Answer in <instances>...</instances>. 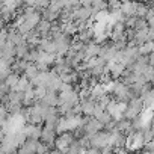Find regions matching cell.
Wrapping results in <instances>:
<instances>
[{"instance_id":"obj_1","label":"cell","mask_w":154,"mask_h":154,"mask_svg":"<svg viewBox=\"0 0 154 154\" xmlns=\"http://www.w3.org/2000/svg\"><path fill=\"white\" fill-rule=\"evenodd\" d=\"M143 110H145V106H143L142 98H131L127 103V107H125V112H124V118L133 121L134 118L140 116V113Z\"/></svg>"},{"instance_id":"obj_2","label":"cell","mask_w":154,"mask_h":154,"mask_svg":"<svg viewBox=\"0 0 154 154\" xmlns=\"http://www.w3.org/2000/svg\"><path fill=\"white\" fill-rule=\"evenodd\" d=\"M109 137H110V131H106V130H101L98 133H94L89 136V142H91V146L92 148H104L109 145Z\"/></svg>"},{"instance_id":"obj_3","label":"cell","mask_w":154,"mask_h":154,"mask_svg":"<svg viewBox=\"0 0 154 154\" xmlns=\"http://www.w3.org/2000/svg\"><path fill=\"white\" fill-rule=\"evenodd\" d=\"M75 140L72 131H65V133H60L57 137H56V142H54V148L60 149L63 154L66 152V149L69 148V145Z\"/></svg>"},{"instance_id":"obj_4","label":"cell","mask_w":154,"mask_h":154,"mask_svg":"<svg viewBox=\"0 0 154 154\" xmlns=\"http://www.w3.org/2000/svg\"><path fill=\"white\" fill-rule=\"evenodd\" d=\"M125 107H127V103H122V101H118V100H112L110 104L106 107V110L112 115L113 119L119 121L124 118V112H125Z\"/></svg>"},{"instance_id":"obj_5","label":"cell","mask_w":154,"mask_h":154,"mask_svg":"<svg viewBox=\"0 0 154 154\" xmlns=\"http://www.w3.org/2000/svg\"><path fill=\"white\" fill-rule=\"evenodd\" d=\"M83 125H85V128H86L88 136H91V134H94V133H98V131L104 130V124H103L100 119H97L95 116H86Z\"/></svg>"},{"instance_id":"obj_6","label":"cell","mask_w":154,"mask_h":154,"mask_svg":"<svg viewBox=\"0 0 154 154\" xmlns=\"http://www.w3.org/2000/svg\"><path fill=\"white\" fill-rule=\"evenodd\" d=\"M92 15H94L92 6H80V8H77L74 11V20L75 21H80V23L89 21Z\"/></svg>"},{"instance_id":"obj_7","label":"cell","mask_w":154,"mask_h":154,"mask_svg":"<svg viewBox=\"0 0 154 154\" xmlns=\"http://www.w3.org/2000/svg\"><path fill=\"white\" fill-rule=\"evenodd\" d=\"M39 145H41V140L27 139V140L18 148V154H38Z\"/></svg>"},{"instance_id":"obj_8","label":"cell","mask_w":154,"mask_h":154,"mask_svg":"<svg viewBox=\"0 0 154 154\" xmlns=\"http://www.w3.org/2000/svg\"><path fill=\"white\" fill-rule=\"evenodd\" d=\"M57 134V131L56 130H53V128H48V127H44L42 128V134H41V142L42 143H45L50 149L51 148H54V142H56V136Z\"/></svg>"},{"instance_id":"obj_9","label":"cell","mask_w":154,"mask_h":154,"mask_svg":"<svg viewBox=\"0 0 154 154\" xmlns=\"http://www.w3.org/2000/svg\"><path fill=\"white\" fill-rule=\"evenodd\" d=\"M23 131L27 136V139H36V140H39L41 139V134H42V127L38 125V124H26L24 128H23Z\"/></svg>"},{"instance_id":"obj_10","label":"cell","mask_w":154,"mask_h":154,"mask_svg":"<svg viewBox=\"0 0 154 154\" xmlns=\"http://www.w3.org/2000/svg\"><path fill=\"white\" fill-rule=\"evenodd\" d=\"M137 3L139 2H131V0H124L119 11L125 15V17H136V11H137Z\"/></svg>"},{"instance_id":"obj_11","label":"cell","mask_w":154,"mask_h":154,"mask_svg":"<svg viewBox=\"0 0 154 154\" xmlns=\"http://www.w3.org/2000/svg\"><path fill=\"white\" fill-rule=\"evenodd\" d=\"M100 50H101V45H100L98 42H88V44L85 45V50H83V53H85V60H89V59H92V57H97V56L100 54Z\"/></svg>"},{"instance_id":"obj_12","label":"cell","mask_w":154,"mask_h":154,"mask_svg":"<svg viewBox=\"0 0 154 154\" xmlns=\"http://www.w3.org/2000/svg\"><path fill=\"white\" fill-rule=\"evenodd\" d=\"M125 69H127V66H125L122 62H115V60H112V62L107 63V72H109L110 75H113V77H121Z\"/></svg>"},{"instance_id":"obj_13","label":"cell","mask_w":154,"mask_h":154,"mask_svg":"<svg viewBox=\"0 0 154 154\" xmlns=\"http://www.w3.org/2000/svg\"><path fill=\"white\" fill-rule=\"evenodd\" d=\"M39 50L45 51V53H51L56 54V42L51 38H42L39 42Z\"/></svg>"},{"instance_id":"obj_14","label":"cell","mask_w":154,"mask_h":154,"mask_svg":"<svg viewBox=\"0 0 154 154\" xmlns=\"http://www.w3.org/2000/svg\"><path fill=\"white\" fill-rule=\"evenodd\" d=\"M140 98H142V101H143L145 110H154V88L148 89Z\"/></svg>"},{"instance_id":"obj_15","label":"cell","mask_w":154,"mask_h":154,"mask_svg":"<svg viewBox=\"0 0 154 154\" xmlns=\"http://www.w3.org/2000/svg\"><path fill=\"white\" fill-rule=\"evenodd\" d=\"M57 59V54H51V53H45L42 50H39V54H38V63H44V65H51L54 63Z\"/></svg>"},{"instance_id":"obj_16","label":"cell","mask_w":154,"mask_h":154,"mask_svg":"<svg viewBox=\"0 0 154 154\" xmlns=\"http://www.w3.org/2000/svg\"><path fill=\"white\" fill-rule=\"evenodd\" d=\"M92 9H94V15H97L98 12H103V11H109V0H94Z\"/></svg>"},{"instance_id":"obj_17","label":"cell","mask_w":154,"mask_h":154,"mask_svg":"<svg viewBox=\"0 0 154 154\" xmlns=\"http://www.w3.org/2000/svg\"><path fill=\"white\" fill-rule=\"evenodd\" d=\"M30 50H32V47H30V44L27 41L20 44V45H17V56H18V59H26V56L30 53Z\"/></svg>"},{"instance_id":"obj_18","label":"cell","mask_w":154,"mask_h":154,"mask_svg":"<svg viewBox=\"0 0 154 154\" xmlns=\"http://www.w3.org/2000/svg\"><path fill=\"white\" fill-rule=\"evenodd\" d=\"M139 51L140 54H145V56H149L154 53V41H148L142 45H139Z\"/></svg>"},{"instance_id":"obj_19","label":"cell","mask_w":154,"mask_h":154,"mask_svg":"<svg viewBox=\"0 0 154 154\" xmlns=\"http://www.w3.org/2000/svg\"><path fill=\"white\" fill-rule=\"evenodd\" d=\"M18 80H20V74H17V72H11L9 74V77L6 79V83H8V86L11 88V89H14L15 86H17V83H18Z\"/></svg>"},{"instance_id":"obj_20","label":"cell","mask_w":154,"mask_h":154,"mask_svg":"<svg viewBox=\"0 0 154 154\" xmlns=\"http://www.w3.org/2000/svg\"><path fill=\"white\" fill-rule=\"evenodd\" d=\"M97 119H100V121H101V122H103L104 125H106V124H109L110 121H113L112 115H110V113H109L107 110H104V112H103V113H101L100 116H97Z\"/></svg>"},{"instance_id":"obj_21","label":"cell","mask_w":154,"mask_h":154,"mask_svg":"<svg viewBox=\"0 0 154 154\" xmlns=\"http://www.w3.org/2000/svg\"><path fill=\"white\" fill-rule=\"evenodd\" d=\"M143 149H145V151H148V152H151V154H154V139H152V140H149V142H146V143H145V146H143Z\"/></svg>"},{"instance_id":"obj_22","label":"cell","mask_w":154,"mask_h":154,"mask_svg":"<svg viewBox=\"0 0 154 154\" xmlns=\"http://www.w3.org/2000/svg\"><path fill=\"white\" fill-rule=\"evenodd\" d=\"M86 154H101V149H98V148H88V151H86Z\"/></svg>"},{"instance_id":"obj_23","label":"cell","mask_w":154,"mask_h":154,"mask_svg":"<svg viewBox=\"0 0 154 154\" xmlns=\"http://www.w3.org/2000/svg\"><path fill=\"white\" fill-rule=\"evenodd\" d=\"M79 2H80L82 6H92V2H94V0H79Z\"/></svg>"},{"instance_id":"obj_24","label":"cell","mask_w":154,"mask_h":154,"mask_svg":"<svg viewBox=\"0 0 154 154\" xmlns=\"http://www.w3.org/2000/svg\"><path fill=\"white\" fill-rule=\"evenodd\" d=\"M151 2H152V3H154V0H151Z\"/></svg>"}]
</instances>
